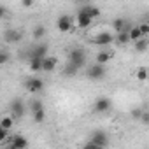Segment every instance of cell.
I'll use <instances>...</instances> for the list:
<instances>
[{
    "mask_svg": "<svg viewBox=\"0 0 149 149\" xmlns=\"http://www.w3.org/2000/svg\"><path fill=\"white\" fill-rule=\"evenodd\" d=\"M140 39H144V35H142V32H140V26H139V25H135V26L130 30V40L135 44V42H139Z\"/></svg>",
    "mask_w": 149,
    "mask_h": 149,
    "instance_id": "ac0fdd59",
    "label": "cell"
},
{
    "mask_svg": "<svg viewBox=\"0 0 149 149\" xmlns=\"http://www.w3.org/2000/svg\"><path fill=\"white\" fill-rule=\"evenodd\" d=\"M83 149H104V147H100V146H97V144H93V142H86V144L83 146Z\"/></svg>",
    "mask_w": 149,
    "mask_h": 149,
    "instance_id": "1f68e13d",
    "label": "cell"
},
{
    "mask_svg": "<svg viewBox=\"0 0 149 149\" xmlns=\"http://www.w3.org/2000/svg\"><path fill=\"white\" fill-rule=\"evenodd\" d=\"M112 28L116 30V33H121V32H130L133 28V25L130 21H126L125 18H118L112 21Z\"/></svg>",
    "mask_w": 149,
    "mask_h": 149,
    "instance_id": "9c48e42d",
    "label": "cell"
},
{
    "mask_svg": "<svg viewBox=\"0 0 149 149\" xmlns=\"http://www.w3.org/2000/svg\"><path fill=\"white\" fill-rule=\"evenodd\" d=\"M21 6H23V7H32V6H33V0H23Z\"/></svg>",
    "mask_w": 149,
    "mask_h": 149,
    "instance_id": "d6a6232c",
    "label": "cell"
},
{
    "mask_svg": "<svg viewBox=\"0 0 149 149\" xmlns=\"http://www.w3.org/2000/svg\"><path fill=\"white\" fill-rule=\"evenodd\" d=\"M25 112H26L25 102H23L21 98H14V100L11 102V116H13L14 119H19V118L25 116Z\"/></svg>",
    "mask_w": 149,
    "mask_h": 149,
    "instance_id": "277c9868",
    "label": "cell"
},
{
    "mask_svg": "<svg viewBox=\"0 0 149 149\" xmlns=\"http://www.w3.org/2000/svg\"><path fill=\"white\" fill-rule=\"evenodd\" d=\"M135 77L139 81H147V77H149V68L147 67H139L137 72H135Z\"/></svg>",
    "mask_w": 149,
    "mask_h": 149,
    "instance_id": "ffe728a7",
    "label": "cell"
},
{
    "mask_svg": "<svg viewBox=\"0 0 149 149\" xmlns=\"http://www.w3.org/2000/svg\"><path fill=\"white\" fill-rule=\"evenodd\" d=\"M142 112H144V109H139V107H135V109H132V118H135V119H140Z\"/></svg>",
    "mask_w": 149,
    "mask_h": 149,
    "instance_id": "f1b7e54d",
    "label": "cell"
},
{
    "mask_svg": "<svg viewBox=\"0 0 149 149\" xmlns=\"http://www.w3.org/2000/svg\"><path fill=\"white\" fill-rule=\"evenodd\" d=\"M114 40H116V37H114L112 33L102 32V33H98V35L93 39V44H97V46H109V44H112Z\"/></svg>",
    "mask_w": 149,
    "mask_h": 149,
    "instance_id": "30bf717a",
    "label": "cell"
},
{
    "mask_svg": "<svg viewBox=\"0 0 149 149\" xmlns=\"http://www.w3.org/2000/svg\"><path fill=\"white\" fill-rule=\"evenodd\" d=\"M139 26H140V32H142V35H147V33H149V23H140Z\"/></svg>",
    "mask_w": 149,
    "mask_h": 149,
    "instance_id": "4dcf8cb0",
    "label": "cell"
},
{
    "mask_svg": "<svg viewBox=\"0 0 149 149\" xmlns=\"http://www.w3.org/2000/svg\"><path fill=\"white\" fill-rule=\"evenodd\" d=\"M47 56V44H37L28 51V60H44Z\"/></svg>",
    "mask_w": 149,
    "mask_h": 149,
    "instance_id": "5b68a950",
    "label": "cell"
},
{
    "mask_svg": "<svg viewBox=\"0 0 149 149\" xmlns=\"http://www.w3.org/2000/svg\"><path fill=\"white\" fill-rule=\"evenodd\" d=\"M42 61H44V60H28V67H30V70H33V72L42 70Z\"/></svg>",
    "mask_w": 149,
    "mask_h": 149,
    "instance_id": "cb8c5ba5",
    "label": "cell"
},
{
    "mask_svg": "<svg viewBox=\"0 0 149 149\" xmlns=\"http://www.w3.org/2000/svg\"><path fill=\"white\" fill-rule=\"evenodd\" d=\"M88 142H93V144H97V146H100V147H107V144H109V135L104 132V130H95L91 135H90V140Z\"/></svg>",
    "mask_w": 149,
    "mask_h": 149,
    "instance_id": "52a82bcc",
    "label": "cell"
},
{
    "mask_svg": "<svg viewBox=\"0 0 149 149\" xmlns=\"http://www.w3.org/2000/svg\"><path fill=\"white\" fill-rule=\"evenodd\" d=\"M112 56H114V54H112L111 51H100V53L97 54V61H95V63H98V65H105L107 61L112 60Z\"/></svg>",
    "mask_w": 149,
    "mask_h": 149,
    "instance_id": "2e32d148",
    "label": "cell"
},
{
    "mask_svg": "<svg viewBox=\"0 0 149 149\" xmlns=\"http://www.w3.org/2000/svg\"><path fill=\"white\" fill-rule=\"evenodd\" d=\"M114 42H116L118 46H125V44L132 42V40H130V32H121V33H118Z\"/></svg>",
    "mask_w": 149,
    "mask_h": 149,
    "instance_id": "d6986e66",
    "label": "cell"
},
{
    "mask_svg": "<svg viewBox=\"0 0 149 149\" xmlns=\"http://www.w3.org/2000/svg\"><path fill=\"white\" fill-rule=\"evenodd\" d=\"M84 61H86V54H84V51H83L81 47L70 49V53H68V63H72L74 67L81 68V67L84 65Z\"/></svg>",
    "mask_w": 149,
    "mask_h": 149,
    "instance_id": "7a4b0ae2",
    "label": "cell"
},
{
    "mask_svg": "<svg viewBox=\"0 0 149 149\" xmlns=\"http://www.w3.org/2000/svg\"><path fill=\"white\" fill-rule=\"evenodd\" d=\"M142 125H146V126H149V111H144L142 112V116H140V119H139Z\"/></svg>",
    "mask_w": 149,
    "mask_h": 149,
    "instance_id": "4316f807",
    "label": "cell"
},
{
    "mask_svg": "<svg viewBox=\"0 0 149 149\" xmlns=\"http://www.w3.org/2000/svg\"><path fill=\"white\" fill-rule=\"evenodd\" d=\"M7 142H9L11 146H14L16 149H26V147H28V139H26V137H23V135H19V133L13 135Z\"/></svg>",
    "mask_w": 149,
    "mask_h": 149,
    "instance_id": "7c38bea8",
    "label": "cell"
},
{
    "mask_svg": "<svg viewBox=\"0 0 149 149\" xmlns=\"http://www.w3.org/2000/svg\"><path fill=\"white\" fill-rule=\"evenodd\" d=\"M91 18L86 14V13H83V11H79L77 13V19H76V26L77 28H88L90 25H91Z\"/></svg>",
    "mask_w": 149,
    "mask_h": 149,
    "instance_id": "4fadbf2b",
    "label": "cell"
},
{
    "mask_svg": "<svg viewBox=\"0 0 149 149\" xmlns=\"http://www.w3.org/2000/svg\"><path fill=\"white\" fill-rule=\"evenodd\" d=\"M109 109H111V100L107 97H98L93 104V111L98 112V114H105Z\"/></svg>",
    "mask_w": 149,
    "mask_h": 149,
    "instance_id": "ba28073f",
    "label": "cell"
},
{
    "mask_svg": "<svg viewBox=\"0 0 149 149\" xmlns=\"http://www.w3.org/2000/svg\"><path fill=\"white\" fill-rule=\"evenodd\" d=\"M147 42H149L147 39H140L139 42H135V44H133V46H135V51H137V53H144V51L147 49Z\"/></svg>",
    "mask_w": 149,
    "mask_h": 149,
    "instance_id": "603a6c76",
    "label": "cell"
},
{
    "mask_svg": "<svg viewBox=\"0 0 149 149\" xmlns=\"http://www.w3.org/2000/svg\"><path fill=\"white\" fill-rule=\"evenodd\" d=\"M44 35H46V26L44 25H37L33 28V39L35 40H40V39H44Z\"/></svg>",
    "mask_w": 149,
    "mask_h": 149,
    "instance_id": "7402d4cb",
    "label": "cell"
},
{
    "mask_svg": "<svg viewBox=\"0 0 149 149\" xmlns=\"http://www.w3.org/2000/svg\"><path fill=\"white\" fill-rule=\"evenodd\" d=\"M56 28H58L61 33L74 32V30H76V23H74V19H72L70 14H61V16L56 19Z\"/></svg>",
    "mask_w": 149,
    "mask_h": 149,
    "instance_id": "6da1fadb",
    "label": "cell"
},
{
    "mask_svg": "<svg viewBox=\"0 0 149 149\" xmlns=\"http://www.w3.org/2000/svg\"><path fill=\"white\" fill-rule=\"evenodd\" d=\"M58 65V58L56 56H46L42 61V70L44 72H53Z\"/></svg>",
    "mask_w": 149,
    "mask_h": 149,
    "instance_id": "5bb4252c",
    "label": "cell"
},
{
    "mask_svg": "<svg viewBox=\"0 0 149 149\" xmlns=\"http://www.w3.org/2000/svg\"><path fill=\"white\" fill-rule=\"evenodd\" d=\"M6 149H16V147H14V146H11V144H9V147H6Z\"/></svg>",
    "mask_w": 149,
    "mask_h": 149,
    "instance_id": "836d02e7",
    "label": "cell"
},
{
    "mask_svg": "<svg viewBox=\"0 0 149 149\" xmlns=\"http://www.w3.org/2000/svg\"><path fill=\"white\" fill-rule=\"evenodd\" d=\"M14 118L13 116H4L2 118V123H0V128H6V130H11L13 126H14Z\"/></svg>",
    "mask_w": 149,
    "mask_h": 149,
    "instance_id": "44dd1931",
    "label": "cell"
},
{
    "mask_svg": "<svg viewBox=\"0 0 149 149\" xmlns=\"http://www.w3.org/2000/svg\"><path fill=\"white\" fill-rule=\"evenodd\" d=\"M147 49H149V42H147Z\"/></svg>",
    "mask_w": 149,
    "mask_h": 149,
    "instance_id": "e575fe53",
    "label": "cell"
},
{
    "mask_svg": "<svg viewBox=\"0 0 149 149\" xmlns=\"http://www.w3.org/2000/svg\"><path fill=\"white\" fill-rule=\"evenodd\" d=\"M25 88H26L28 93H33V95L35 93H40L44 90V81L39 79V77H30V79L25 81Z\"/></svg>",
    "mask_w": 149,
    "mask_h": 149,
    "instance_id": "8992f818",
    "label": "cell"
},
{
    "mask_svg": "<svg viewBox=\"0 0 149 149\" xmlns=\"http://www.w3.org/2000/svg\"><path fill=\"white\" fill-rule=\"evenodd\" d=\"M7 60H9V54L6 51H0V65H6Z\"/></svg>",
    "mask_w": 149,
    "mask_h": 149,
    "instance_id": "f546056e",
    "label": "cell"
},
{
    "mask_svg": "<svg viewBox=\"0 0 149 149\" xmlns=\"http://www.w3.org/2000/svg\"><path fill=\"white\" fill-rule=\"evenodd\" d=\"M28 109H30L32 114H35V112H39V111L44 109V104H42L40 98H32V100L28 102Z\"/></svg>",
    "mask_w": 149,
    "mask_h": 149,
    "instance_id": "e0dca14e",
    "label": "cell"
},
{
    "mask_svg": "<svg viewBox=\"0 0 149 149\" xmlns=\"http://www.w3.org/2000/svg\"><path fill=\"white\" fill-rule=\"evenodd\" d=\"M32 116H33L35 123H44V119H46V109H42V111H39V112H35Z\"/></svg>",
    "mask_w": 149,
    "mask_h": 149,
    "instance_id": "484cf974",
    "label": "cell"
},
{
    "mask_svg": "<svg viewBox=\"0 0 149 149\" xmlns=\"http://www.w3.org/2000/svg\"><path fill=\"white\" fill-rule=\"evenodd\" d=\"M79 11H83V13H86L91 19H95V18H98L100 16V9L97 7V6H91V4H86V6H83Z\"/></svg>",
    "mask_w": 149,
    "mask_h": 149,
    "instance_id": "9a60e30c",
    "label": "cell"
},
{
    "mask_svg": "<svg viewBox=\"0 0 149 149\" xmlns=\"http://www.w3.org/2000/svg\"><path fill=\"white\" fill-rule=\"evenodd\" d=\"M11 137H9V130H6V128H0V140H4V142H7Z\"/></svg>",
    "mask_w": 149,
    "mask_h": 149,
    "instance_id": "83f0119b",
    "label": "cell"
},
{
    "mask_svg": "<svg viewBox=\"0 0 149 149\" xmlns=\"http://www.w3.org/2000/svg\"><path fill=\"white\" fill-rule=\"evenodd\" d=\"M21 39H23V33L18 28H7L4 32V40L6 42H21Z\"/></svg>",
    "mask_w": 149,
    "mask_h": 149,
    "instance_id": "8fae6325",
    "label": "cell"
},
{
    "mask_svg": "<svg viewBox=\"0 0 149 149\" xmlns=\"http://www.w3.org/2000/svg\"><path fill=\"white\" fill-rule=\"evenodd\" d=\"M77 70H79L77 67H74L72 63H67V67H65V70H63V76H67V77H68V76H76Z\"/></svg>",
    "mask_w": 149,
    "mask_h": 149,
    "instance_id": "d4e9b609",
    "label": "cell"
},
{
    "mask_svg": "<svg viewBox=\"0 0 149 149\" xmlns=\"http://www.w3.org/2000/svg\"><path fill=\"white\" fill-rule=\"evenodd\" d=\"M105 67L104 65H98V63H95V65H91V67H88V70H86V76H88V79H91V81H100V79H104L105 77Z\"/></svg>",
    "mask_w": 149,
    "mask_h": 149,
    "instance_id": "3957f363",
    "label": "cell"
}]
</instances>
